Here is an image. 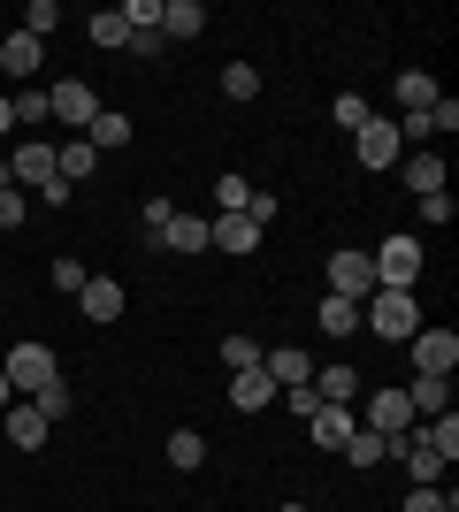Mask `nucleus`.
Listing matches in <instances>:
<instances>
[{"mask_svg":"<svg viewBox=\"0 0 459 512\" xmlns=\"http://www.w3.org/2000/svg\"><path fill=\"white\" fill-rule=\"evenodd\" d=\"M414 214L429 222V230H444V222H452V192H429V199H414Z\"/></svg>","mask_w":459,"mask_h":512,"instance_id":"obj_37","label":"nucleus"},{"mask_svg":"<svg viewBox=\"0 0 459 512\" xmlns=\"http://www.w3.org/2000/svg\"><path fill=\"white\" fill-rule=\"evenodd\" d=\"M23 214H31V192L0 176V237H8V230H23Z\"/></svg>","mask_w":459,"mask_h":512,"instance_id":"obj_28","label":"nucleus"},{"mask_svg":"<svg viewBox=\"0 0 459 512\" xmlns=\"http://www.w3.org/2000/svg\"><path fill=\"white\" fill-rule=\"evenodd\" d=\"M368 260H375V291H414L421 237H383V253H368Z\"/></svg>","mask_w":459,"mask_h":512,"instance_id":"obj_2","label":"nucleus"},{"mask_svg":"<svg viewBox=\"0 0 459 512\" xmlns=\"http://www.w3.org/2000/svg\"><path fill=\"white\" fill-rule=\"evenodd\" d=\"M215 207L222 214H245V207H253V184H245V176H215Z\"/></svg>","mask_w":459,"mask_h":512,"instance_id":"obj_33","label":"nucleus"},{"mask_svg":"<svg viewBox=\"0 0 459 512\" xmlns=\"http://www.w3.org/2000/svg\"><path fill=\"white\" fill-rule=\"evenodd\" d=\"M161 253H207V222H199V214H169V230H161Z\"/></svg>","mask_w":459,"mask_h":512,"instance_id":"obj_20","label":"nucleus"},{"mask_svg":"<svg viewBox=\"0 0 459 512\" xmlns=\"http://www.w3.org/2000/svg\"><path fill=\"white\" fill-rule=\"evenodd\" d=\"M92 169H100V153H92L85 138H69V146H54V176H62V184H85Z\"/></svg>","mask_w":459,"mask_h":512,"instance_id":"obj_21","label":"nucleus"},{"mask_svg":"<svg viewBox=\"0 0 459 512\" xmlns=\"http://www.w3.org/2000/svg\"><path fill=\"white\" fill-rule=\"evenodd\" d=\"M207 245H215V253H253V245H261V222H253V214H215V222H207Z\"/></svg>","mask_w":459,"mask_h":512,"instance_id":"obj_10","label":"nucleus"},{"mask_svg":"<svg viewBox=\"0 0 459 512\" xmlns=\"http://www.w3.org/2000/svg\"><path fill=\"white\" fill-rule=\"evenodd\" d=\"M0 299H8V291H0Z\"/></svg>","mask_w":459,"mask_h":512,"instance_id":"obj_44","label":"nucleus"},{"mask_svg":"<svg viewBox=\"0 0 459 512\" xmlns=\"http://www.w3.org/2000/svg\"><path fill=\"white\" fill-rule=\"evenodd\" d=\"M46 115H62L77 138L92 130V115H100V92L85 85V77H62V85H46Z\"/></svg>","mask_w":459,"mask_h":512,"instance_id":"obj_3","label":"nucleus"},{"mask_svg":"<svg viewBox=\"0 0 459 512\" xmlns=\"http://www.w3.org/2000/svg\"><path fill=\"white\" fill-rule=\"evenodd\" d=\"M222 92H230V100H253V92H261V69H253V62H230V69H222Z\"/></svg>","mask_w":459,"mask_h":512,"instance_id":"obj_34","label":"nucleus"},{"mask_svg":"<svg viewBox=\"0 0 459 512\" xmlns=\"http://www.w3.org/2000/svg\"><path fill=\"white\" fill-rule=\"evenodd\" d=\"M0 375H8V390H46L62 367H54V352H46V344H8Z\"/></svg>","mask_w":459,"mask_h":512,"instance_id":"obj_5","label":"nucleus"},{"mask_svg":"<svg viewBox=\"0 0 459 512\" xmlns=\"http://www.w3.org/2000/svg\"><path fill=\"white\" fill-rule=\"evenodd\" d=\"M16 31H31V39L46 46V31H62V8H54V0H31V8H23V23Z\"/></svg>","mask_w":459,"mask_h":512,"instance_id":"obj_30","label":"nucleus"},{"mask_svg":"<svg viewBox=\"0 0 459 512\" xmlns=\"http://www.w3.org/2000/svg\"><path fill=\"white\" fill-rule=\"evenodd\" d=\"M284 512H314V505H284Z\"/></svg>","mask_w":459,"mask_h":512,"instance_id":"obj_43","label":"nucleus"},{"mask_svg":"<svg viewBox=\"0 0 459 512\" xmlns=\"http://www.w3.org/2000/svg\"><path fill=\"white\" fill-rule=\"evenodd\" d=\"M414 375H437V383H452V367H459V337L452 329H414Z\"/></svg>","mask_w":459,"mask_h":512,"instance_id":"obj_7","label":"nucleus"},{"mask_svg":"<svg viewBox=\"0 0 459 512\" xmlns=\"http://www.w3.org/2000/svg\"><path fill=\"white\" fill-rule=\"evenodd\" d=\"M391 100L406 107V115H421V107H437V77H429V69H406V77L391 85Z\"/></svg>","mask_w":459,"mask_h":512,"instance_id":"obj_22","label":"nucleus"},{"mask_svg":"<svg viewBox=\"0 0 459 512\" xmlns=\"http://www.w3.org/2000/svg\"><path fill=\"white\" fill-rule=\"evenodd\" d=\"M123 138H131V115H115V107H100V115H92V130H85V146H92V153L123 146Z\"/></svg>","mask_w":459,"mask_h":512,"instance_id":"obj_25","label":"nucleus"},{"mask_svg":"<svg viewBox=\"0 0 459 512\" xmlns=\"http://www.w3.org/2000/svg\"><path fill=\"white\" fill-rule=\"evenodd\" d=\"M8 130H16V107H8V92H0V138H8Z\"/></svg>","mask_w":459,"mask_h":512,"instance_id":"obj_41","label":"nucleus"},{"mask_svg":"<svg viewBox=\"0 0 459 512\" xmlns=\"http://www.w3.org/2000/svg\"><path fill=\"white\" fill-rule=\"evenodd\" d=\"M306 428H314V444H322V451H345V436L360 421H352V406H314V413H306Z\"/></svg>","mask_w":459,"mask_h":512,"instance_id":"obj_12","label":"nucleus"},{"mask_svg":"<svg viewBox=\"0 0 459 512\" xmlns=\"http://www.w3.org/2000/svg\"><path fill=\"white\" fill-rule=\"evenodd\" d=\"M222 367H230V375L261 367V344H253V337H230V344H222Z\"/></svg>","mask_w":459,"mask_h":512,"instance_id":"obj_35","label":"nucleus"},{"mask_svg":"<svg viewBox=\"0 0 459 512\" xmlns=\"http://www.w3.org/2000/svg\"><path fill=\"white\" fill-rule=\"evenodd\" d=\"M77 306H85V321H115V314H123V283H115V276H92L85 291H77Z\"/></svg>","mask_w":459,"mask_h":512,"instance_id":"obj_16","label":"nucleus"},{"mask_svg":"<svg viewBox=\"0 0 459 512\" xmlns=\"http://www.w3.org/2000/svg\"><path fill=\"white\" fill-rule=\"evenodd\" d=\"M375 436H414V406H406V390H368V421Z\"/></svg>","mask_w":459,"mask_h":512,"instance_id":"obj_8","label":"nucleus"},{"mask_svg":"<svg viewBox=\"0 0 459 512\" xmlns=\"http://www.w3.org/2000/svg\"><path fill=\"white\" fill-rule=\"evenodd\" d=\"M368 115H375V107L360 100V92H345V100H337V130H360V123H368Z\"/></svg>","mask_w":459,"mask_h":512,"instance_id":"obj_38","label":"nucleus"},{"mask_svg":"<svg viewBox=\"0 0 459 512\" xmlns=\"http://www.w3.org/2000/svg\"><path fill=\"white\" fill-rule=\"evenodd\" d=\"M199 31H207L199 0H161V39H199Z\"/></svg>","mask_w":459,"mask_h":512,"instance_id":"obj_17","label":"nucleus"},{"mask_svg":"<svg viewBox=\"0 0 459 512\" xmlns=\"http://www.w3.org/2000/svg\"><path fill=\"white\" fill-rule=\"evenodd\" d=\"M268 398H276V383H268V367H245V375H230V406H238V413H261Z\"/></svg>","mask_w":459,"mask_h":512,"instance_id":"obj_19","label":"nucleus"},{"mask_svg":"<svg viewBox=\"0 0 459 512\" xmlns=\"http://www.w3.org/2000/svg\"><path fill=\"white\" fill-rule=\"evenodd\" d=\"M8 107H16V130L46 123V92H39V85H16V92H8Z\"/></svg>","mask_w":459,"mask_h":512,"instance_id":"obj_29","label":"nucleus"},{"mask_svg":"<svg viewBox=\"0 0 459 512\" xmlns=\"http://www.w3.org/2000/svg\"><path fill=\"white\" fill-rule=\"evenodd\" d=\"M345 459H352V467H383V459H398V436H375V428H352V436H345Z\"/></svg>","mask_w":459,"mask_h":512,"instance_id":"obj_18","label":"nucleus"},{"mask_svg":"<svg viewBox=\"0 0 459 512\" xmlns=\"http://www.w3.org/2000/svg\"><path fill=\"white\" fill-rule=\"evenodd\" d=\"M360 329H368V337H383V344H406V337L421 329L414 291H368V299H360Z\"/></svg>","mask_w":459,"mask_h":512,"instance_id":"obj_1","label":"nucleus"},{"mask_svg":"<svg viewBox=\"0 0 459 512\" xmlns=\"http://www.w3.org/2000/svg\"><path fill=\"white\" fill-rule=\"evenodd\" d=\"M31 406H39L46 421H69V413H77V390H69L62 375H54V383H46V390H31Z\"/></svg>","mask_w":459,"mask_h":512,"instance_id":"obj_26","label":"nucleus"},{"mask_svg":"<svg viewBox=\"0 0 459 512\" xmlns=\"http://www.w3.org/2000/svg\"><path fill=\"white\" fill-rule=\"evenodd\" d=\"M352 153H360V169H398V161H406V146H398V123L368 115V123L352 130Z\"/></svg>","mask_w":459,"mask_h":512,"instance_id":"obj_6","label":"nucleus"},{"mask_svg":"<svg viewBox=\"0 0 459 512\" xmlns=\"http://www.w3.org/2000/svg\"><path fill=\"white\" fill-rule=\"evenodd\" d=\"M46 276H54V291H69V299H77V291H85V283H92V268H77V260H54Z\"/></svg>","mask_w":459,"mask_h":512,"instance_id":"obj_36","label":"nucleus"},{"mask_svg":"<svg viewBox=\"0 0 459 512\" xmlns=\"http://www.w3.org/2000/svg\"><path fill=\"white\" fill-rule=\"evenodd\" d=\"M199 459H207V444H199V428H176V436H169V467H184V474H192Z\"/></svg>","mask_w":459,"mask_h":512,"instance_id":"obj_31","label":"nucleus"},{"mask_svg":"<svg viewBox=\"0 0 459 512\" xmlns=\"http://www.w3.org/2000/svg\"><path fill=\"white\" fill-rule=\"evenodd\" d=\"M314 398H322V406H352V398H360V375H352V367H322V375H314Z\"/></svg>","mask_w":459,"mask_h":512,"instance_id":"obj_24","label":"nucleus"},{"mask_svg":"<svg viewBox=\"0 0 459 512\" xmlns=\"http://www.w3.org/2000/svg\"><path fill=\"white\" fill-rule=\"evenodd\" d=\"M398 176H406V192H414V199L444 192V153H437V146H421V153H406V161H398Z\"/></svg>","mask_w":459,"mask_h":512,"instance_id":"obj_11","label":"nucleus"},{"mask_svg":"<svg viewBox=\"0 0 459 512\" xmlns=\"http://www.w3.org/2000/svg\"><path fill=\"white\" fill-rule=\"evenodd\" d=\"M8 406H16V390H8V375H0V413H8Z\"/></svg>","mask_w":459,"mask_h":512,"instance_id":"obj_42","label":"nucleus"},{"mask_svg":"<svg viewBox=\"0 0 459 512\" xmlns=\"http://www.w3.org/2000/svg\"><path fill=\"white\" fill-rule=\"evenodd\" d=\"M169 214H176L169 199H146V237H153V245H161V230H169Z\"/></svg>","mask_w":459,"mask_h":512,"instance_id":"obj_40","label":"nucleus"},{"mask_svg":"<svg viewBox=\"0 0 459 512\" xmlns=\"http://www.w3.org/2000/svg\"><path fill=\"white\" fill-rule=\"evenodd\" d=\"M414 444H429V451L444 459V467H452V459H459V413H437V421H421V436H414Z\"/></svg>","mask_w":459,"mask_h":512,"instance_id":"obj_23","label":"nucleus"},{"mask_svg":"<svg viewBox=\"0 0 459 512\" xmlns=\"http://www.w3.org/2000/svg\"><path fill=\"white\" fill-rule=\"evenodd\" d=\"M85 31H92V46H131V31H123V16H115V8L85 16Z\"/></svg>","mask_w":459,"mask_h":512,"instance_id":"obj_32","label":"nucleus"},{"mask_svg":"<svg viewBox=\"0 0 459 512\" xmlns=\"http://www.w3.org/2000/svg\"><path fill=\"white\" fill-rule=\"evenodd\" d=\"M322 337H360V306L352 299H322Z\"/></svg>","mask_w":459,"mask_h":512,"instance_id":"obj_27","label":"nucleus"},{"mask_svg":"<svg viewBox=\"0 0 459 512\" xmlns=\"http://www.w3.org/2000/svg\"><path fill=\"white\" fill-rule=\"evenodd\" d=\"M39 62H46V46L31 39V31H8V39H0V69H8V77H39Z\"/></svg>","mask_w":459,"mask_h":512,"instance_id":"obj_13","label":"nucleus"},{"mask_svg":"<svg viewBox=\"0 0 459 512\" xmlns=\"http://www.w3.org/2000/svg\"><path fill=\"white\" fill-rule=\"evenodd\" d=\"M0 421H8V444H16V451H39V444H46V428H54L39 406H8Z\"/></svg>","mask_w":459,"mask_h":512,"instance_id":"obj_15","label":"nucleus"},{"mask_svg":"<svg viewBox=\"0 0 459 512\" xmlns=\"http://www.w3.org/2000/svg\"><path fill=\"white\" fill-rule=\"evenodd\" d=\"M398 512H459V505H452V497H437V490H414Z\"/></svg>","mask_w":459,"mask_h":512,"instance_id":"obj_39","label":"nucleus"},{"mask_svg":"<svg viewBox=\"0 0 459 512\" xmlns=\"http://www.w3.org/2000/svg\"><path fill=\"white\" fill-rule=\"evenodd\" d=\"M368 291H375V260L360 253V245H345V253H329V299H352V306H360Z\"/></svg>","mask_w":459,"mask_h":512,"instance_id":"obj_4","label":"nucleus"},{"mask_svg":"<svg viewBox=\"0 0 459 512\" xmlns=\"http://www.w3.org/2000/svg\"><path fill=\"white\" fill-rule=\"evenodd\" d=\"M268 383H276V390H299V383H314V360H306V352H299V344H284V352H268Z\"/></svg>","mask_w":459,"mask_h":512,"instance_id":"obj_14","label":"nucleus"},{"mask_svg":"<svg viewBox=\"0 0 459 512\" xmlns=\"http://www.w3.org/2000/svg\"><path fill=\"white\" fill-rule=\"evenodd\" d=\"M0 176L23 184V192H46L54 184V146H16V161H0Z\"/></svg>","mask_w":459,"mask_h":512,"instance_id":"obj_9","label":"nucleus"}]
</instances>
